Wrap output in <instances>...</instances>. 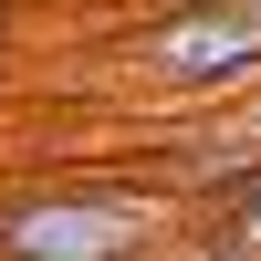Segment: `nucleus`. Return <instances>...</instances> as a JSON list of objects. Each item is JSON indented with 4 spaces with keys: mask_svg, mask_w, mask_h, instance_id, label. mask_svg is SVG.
I'll return each instance as SVG.
<instances>
[{
    "mask_svg": "<svg viewBox=\"0 0 261 261\" xmlns=\"http://www.w3.org/2000/svg\"><path fill=\"white\" fill-rule=\"evenodd\" d=\"M188 251L178 199L125 178H32L0 188V261H167Z\"/></svg>",
    "mask_w": 261,
    "mask_h": 261,
    "instance_id": "obj_1",
    "label": "nucleus"
},
{
    "mask_svg": "<svg viewBox=\"0 0 261 261\" xmlns=\"http://www.w3.org/2000/svg\"><path fill=\"white\" fill-rule=\"evenodd\" d=\"M146 94H251L261 84V21L241 0H199V11H146V32L115 53Z\"/></svg>",
    "mask_w": 261,
    "mask_h": 261,
    "instance_id": "obj_2",
    "label": "nucleus"
},
{
    "mask_svg": "<svg viewBox=\"0 0 261 261\" xmlns=\"http://www.w3.org/2000/svg\"><path fill=\"white\" fill-rule=\"evenodd\" d=\"M241 11H251V21H261V0H241Z\"/></svg>",
    "mask_w": 261,
    "mask_h": 261,
    "instance_id": "obj_3",
    "label": "nucleus"
}]
</instances>
